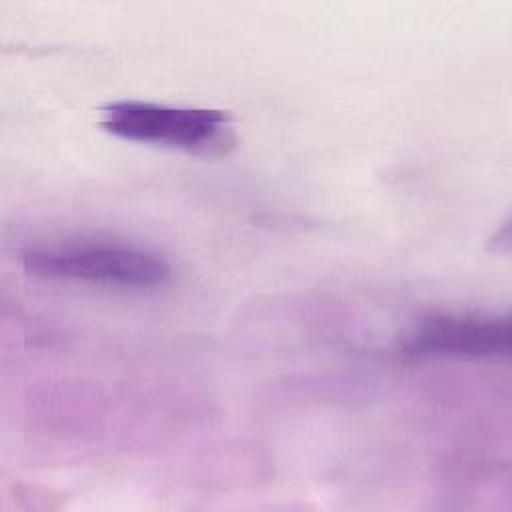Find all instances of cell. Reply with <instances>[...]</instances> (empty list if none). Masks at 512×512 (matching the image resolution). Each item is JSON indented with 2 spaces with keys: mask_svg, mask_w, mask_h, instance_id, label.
I'll list each match as a JSON object with an SVG mask.
<instances>
[{
  "mask_svg": "<svg viewBox=\"0 0 512 512\" xmlns=\"http://www.w3.org/2000/svg\"><path fill=\"white\" fill-rule=\"evenodd\" d=\"M488 250L490 252H512V218L506 220L496 230V234L490 238Z\"/></svg>",
  "mask_w": 512,
  "mask_h": 512,
  "instance_id": "4",
  "label": "cell"
},
{
  "mask_svg": "<svg viewBox=\"0 0 512 512\" xmlns=\"http://www.w3.org/2000/svg\"><path fill=\"white\" fill-rule=\"evenodd\" d=\"M412 358H474L512 362V314H438L404 340Z\"/></svg>",
  "mask_w": 512,
  "mask_h": 512,
  "instance_id": "3",
  "label": "cell"
},
{
  "mask_svg": "<svg viewBox=\"0 0 512 512\" xmlns=\"http://www.w3.org/2000/svg\"><path fill=\"white\" fill-rule=\"evenodd\" d=\"M100 126L120 138L180 148L194 154H224L234 144L230 118L222 110L174 108L120 100L102 108Z\"/></svg>",
  "mask_w": 512,
  "mask_h": 512,
  "instance_id": "2",
  "label": "cell"
},
{
  "mask_svg": "<svg viewBox=\"0 0 512 512\" xmlns=\"http://www.w3.org/2000/svg\"><path fill=\"white\" fill-rule=\"evenodd\" d=\"M28 274L120 288H154L170 278V266L156 254L110 242H58L32 246L20 256Z\"/></svg>",
  "mask_w": 512,
  "mask_h": 512,
  "instance_id": "1",
  "label": "cell"
}]
</instances>
